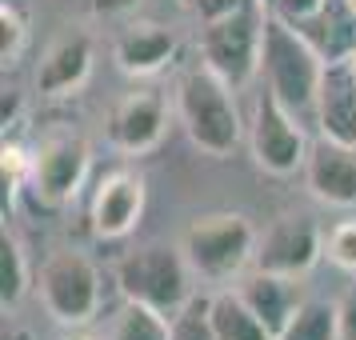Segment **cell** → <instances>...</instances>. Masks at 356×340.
Segmentation results:
<instances>
[{"label": "cell", "instance_id": "obj_1", "mask_svg": "<svg viewBox=\"0 0 356 340\" xmlns=\"http://www.w3.org/2000/svg\"><path fill=\"white\" fill-rule=\"evenodd\" d=\"M260 72H264V88L289 104L300 120H312L321 113V97H324V76L328 65L324 56L312 49L296 24L280 20L268 8L264 13V52H260Z\"/></svg>", "mask_w": 356, "mask_h": 340}, {"label": "cell", "instance_id": "obj_2", "mask_svg": "<svg viewBox=\"0 0 356 340\" xmlns=\"http://www.w3.org/2000/svg\"><path fill=\"white\" fill-rule=\"evenodd\" d=\"M172 104L193 148H200L212 161L232 156V148L241 145V108H236V88L220 72H212L204 60L184 68L177 76Z\"/></svg>", "mask_w": 356, "mask_h": 340}, {"label": "cell", "instance_id": "obj_3", "mask_svg": "<svg viewBox=\"0 0 356 340\" xmlns=\"http://www.w3.org/2000/svg\"><path fill=\"white\" fill-rule=\"evenodd\" d=\"M193 264L180 244H140L116 260V289L124 300L148 305L177 321L193 300Z\"/></svg>", "mask_w": 356, "mask_h": 340}, {"label": "cell", "instance_id": "obj_4", "mask_svg": "<svg viewBox=\"0 0 356 340\" xmlns=\"http://www.w3.org/2000/svg\"><path fill=\"white\" fill-rule=\"evenodd\" d=\"M260 232L244 212H209L184 228V257L200 280H241L257 257Z\"/></svg>", "mask_w": 356, "mask_h": 340}, {"label": "cell", "instance_id": "obj_5", "mask_svg": "<svg viewBox=\"0 0 356 340\" xmlns=\"http://www.w3.org/2000/svg\"><path fill=\"white\" fill-rule=\"evenodd\" d=\"M264 13L268 4L264 0H252L248 8L232 13V17H220V20H209L200 24V60L220 72L236 92L248 88L257 81L260 72V52H264Z\"/></svg>", "mask_w": 356, "mask_h": 340}, {"label": "cell", "instance_id": "obj_6", "mask_svg": "<svg viewBox=\"0 0 356 340\" xmlns=\"http://www.w3.org/2000/svg\"><path fill=\"white\" fill-rule=\"evenodd\" d=\"M36 292L56 324L84 328L100 312V268L81 248H52L36 273Z\"/></svg>", "mask_w": 356, "mask_h": 340}, {"label": "cell", "instance_id": "obj_7", "mask_svg": "<svg viewBox=\"0 0 356 340\" xmlns=\"http://www.w3.org/2000/svg\"><path fill=\"white\" fill-rule=\"evenodd\" d=\"M248 145H252L257 168L268 172V177H296V172H305L308 148H312L305 136V120L292 113L276 92H268V88L252 104Z\"/></svg>", "mask_w": 356, "mask_h": 340}, {"label": "cell", "instance_id": "obj_8", "mask_svg": "<svg viewBox=\"0 0 356 340\" xmlns=\"http://www.w3.org/2000/svg\"><path fill=\"white\" fill-rule=\"evenodd\" d=\"M88 164H92V148H88V140L81 132H72V129L44 132L40 145L33 148L29 193L40 204H49V209H60V204H68L84 188Z\"/></svg>", "mask_w": 356, "mask_h": 340}, {"label": "cell", "instance_id": "obj_9", "mask_svg": "<svg viewBox=\"0 0 356 340\" xmlns=\"http://www.w3.org/2000/svg\"><path fill=\"white\" fill-rule=\"evenodd\" d=\"M321 257H324L321 225L312 216H305V212H292V216H280V220H273V225L260 232L252 268L300 280V276H308L316 268Z\"/></svg>", "mask_w": 356, "mask_h": 340}, {"label": "cell", "instance_id": "obj_10", "mask_svg": "<svg viewBox=\"0 0 356 340\" xmlns=\"http://www.w3.org/2000/svg\"><path fill=\"white\" fill-rule=\"evenodd\" d=\"M108 145L120 156H145L168 132V100L156 88H136L113 104L108 113Z\"/></svg>", "mask_w": 356, "mask_h": 340}, {"label": "cell", "instance_id": "obj_11", "mask_svg": "<svg viewBox=\"0 0 356 340\" xmlns=\"http://www.w3.org/2000/svg\"><path fill=\"white\" fill-rule=\"evenodd\" d=\"M145 177L132 168H116L97 184L92 193V232L100 241H124L136 232L140 216H145Z\"/></svg>", "mask_w": 356, "mask_h": 340}, {"label": "cell", "instance_id": "obj_12", "mask_svg": "<svg viewBox=\"0 0 356 340\" xmlns=\"http://www.w3.org/2000/svg\"><path fill=\"white\" fill-rule=\"evenodd\" d=\"M305 184L328 209H356V148L340 140H316L305 161Z\"/></svg>", "mask_w": 356, "mask_h": 340}, {"label": "cell", "instance_id": "obj_13", "mask_svg": "<svg viewBox=\"0 0 356 340\" xmlns=\"http://www.w3.org/2000/svg\"><path fill=\"white\" fill-rule=\"evenodd\" d=\"M113 60L124 76H156L177 60V33L161 20H132L113 40Z\"/></svg>", "mask_w": 356, "mask_h": 340}, {"label": "cell", "instance_id": "obj_14", "mask_svg": "<svg viewBox=\"0 0 356 340\" xmlns=\"http://www.w3.org/2000/svg\"><path fill=\"white\" fill-rule=\"evenodd\" d=\"M92 76V40L84 33H68L40 56L36 92L40 97H68Z\"/></svg>", "mask_w": 356, "mask_h": 340}, {"label": "cell", "instance_id": "obj_15", "mask_svg": "<svg viewBox=\"0 0 356 340\" xmlns=\"http://www.w3.org/2000/svg\"><path fill=\"white\" fill-rule=\"evenodd\" d=\"M236 292L244 296V305L264 321V328L273 332V340H276V332L289 324L292 308L300 305V284H296L292 276L260 273V268L244 273L241 280H236Z\"/></svg>", "mask_w": 356, "mask_h": 340}, {"label": "cell", "instance_id": "obj_16", "mask_svg": "<svg viewBox=\"0 0 356 340\" xmlns=\"http://www.w3.org/2000/svg\"><path fill=\"white\" fill-rule=\"evenodd\" d=\"M316 120H321L328 140H340V145L356 148V76L344 65L328 68Z\"/></svg>", "mask_w": 356, "mask_h": 340}, {"label": "cell", "instance_id": "obj_17", "mask_svg": "<svg viewBox=\"0 0 356 340\" xmlns=\"http://www.w3.org/2000/svg\"><path fill=\"white\" fill-rule=\"evenodd\" d=\"M209 324H212V337L216 340H273L264 321L244 305L236 284L209 296Z\"/></svg>", "mask_w": 356, "mask_h": 340}, {"label": "cell", "instance_id": "obj_18", "mask_svg": "<svg viewBox=\"0 0 356 340\" xmlns=\"http://www.w3.org/2000/svg\"><path fill=\"white\" fill-rule=\"evenodd\" d=\"M276 340H340V305L328 296H300Z\"/></svg>", "mask_w": 356, "mask_h": 340}, {"label": "cell", "instance_id": "obj_19", "mask_svg": "<svg viewBox=\"0 0 356 340\" xmlns=\"http://www.w3.org/2000/svg\"><path fill=\"white\" fill-rule=\"evenodd\" d=\"M33 289V264H29V252L13 228L4 225L0 232V300L4 308H13L24 300V292Z\"/></svg>", "mask_w": 356, "mask_h": 340}, {"label": "cell", "instance_id": "obj_20", "mask_svg": "<svg viewBox=\"0 0 356 340\" xmlns=\"http://www.w3.org/2000/svg\"><path fill=\"white\" fill-rule=\"evenodd\" d=\"M108 340H172V316L148 305H136V300H124L120 312L113 316Z\"/></svg>", "mask_w": 356, "mask_h": 340}, {"label": "cell", "instance_id": "obj_21", "mask_svg": "<svg viewBox=\"0 0 356 340\" xmlns=\"http://www.w3.org/2000/svg\"><path fill=\"white\" fill-rule=\"evenodd\" d=\"M29 49V17L20 13V4L4 0L0 4V65L13 68Z\"/></svg>", "mask_w": 356, "mask_h": 340}, {"label": "cell", "instance_id": "obj_22", "mask_svg": "<svg viewBox=\"0 0 356 340\" xmlns=\"http://www.w3.org/2000/svg\"><path fill=\"white\" fill-rule=\"evenodd\" d=\"M29 172H33V152L20 145V140H8L4 136V148H0V180H4V196L8 200L29 188Z\"/></svg>", "mask_w": 356, "mask_h": 340}, {"label": "cell", "instance_id": "obj_23", "mask_svg": "<svg viewBox=\"0 0 356 340\" xmlns=\"http://www.w3.org/2000/svg\"><path fill=\"white\" fill-rule=\"evenodd\" d=\"M324 257H328V264H337L340 273L356 276V216L337 220L324 232Z\"/></svg>", "mask_w": 356, "mask_h": 340}, {"label": "cell", "instance_id": "obj_24", "mask_svg": "<svg viewBox=\"0 0 356 340\" xmlns=\"http://www.w3.org/2000/svg\"><path fill=\"white\" fill-rule=\"evenodd\" d=\"M172 340H216L209 324V296H193L172 321Z\"/></svg>", "mask_w": 356, "mask_h": 340}, {"label": "cell", "instance_id": "obj_25", "mask_svg": "<svg viewBox=\"0 0 356 340\" xmlns=\"http://www.w3.org/2000/svg\"><path fill=\"white\" fill-rule=\"evenodd\" d=\"M268 8H273L280 20H289V24L300 29V24H308V20L321 17L324 8H328V0H273Z\"/></svg>", "mask_w": 356, "mask_h": 340}, {"label": "cell", "instance_id": "obj_26", "mask_svg": "<svg viewBox=\"0 0 356 340\" xmlns=\"http://www.w3.org/2000/svg\"><path fill=\"white\" fill-rule=\"evenodd\" d=\"M188 4H193V13L200 17V24H209V20L232 17V13H241V8H248L252 0H188Z\"/></svg>", "mask_w": 356, "mask_h": 340}, {"label": "cell", "instance_id": "obj_27", "mask_svg": "<svg viewBox=\"0 0 356 340\" xmlns=\"http://www.w3.org/2000/svg\"><path fill=\"white\" fill-rule=\"evenodd\" d=\"M340 340H356V276L353 284L340 292Z\"/></svg>", "mask_w": 356, "mask_h": 340}, {"label": "cell", "instance_id": "obj_28", "mask_svg": "<svg viewBox=\"0 0 356 340\" xmlns=\"http://www.w3.org/2000/svg\"><path fill=\"white\" fill-rule=\"evenodd\" d=\"M136 4H140V0H92V13H97V17H120V13H129Z\"/></svg>", "mask_w": 356, "mask_h": 340}, {"label": "cell", "instance_id": "obj_29", "mask_svg": "<svg viewBox=\"0 0 356 340\" xmlns=\"http://www.w3.org/2000/svg\"><path fill=\"white\" fill-rule=\"evenodd\" d=\"M0 113H4V132H8L13 124H17V116H20V97H17V88H4V108H0Z\"/></svg>", "mask_w": 356, "mask_h": 340}, {"label": "cell", "instance_id": "obj_30", "mask_svg": "<svg viewBox=\"0 0 356 340\" xmlns=\"http://www.w3.org/2000/svg\"><path fill=\"white\" fill-rule=\"evenodd\" d=\"M340 65H344V68H348V72H353V76H356V49L348 52V56H344V60H340Z\"/></svg>", "mask_w": 356, "mask_h": 340}, {"label": "cell", "instance_id": "obj_31", "mask_svg": "<svg viewBox=\"0 0 356 340\" xmlns=\"http://www.w3.org/2000/svg\"><path fill=\"white\" fill-rule=\"evenodd\" d=\"M344 8H348V13L356 17V0H344Z\"/></svg>", "mask_w": 356, "mask_h": 340}, {"label": "cell", "instance_id": "obj_32", "mask_svg": "<svg viewBox=\"0 0 356 340\" xmlns=\"http://www.w3.org/2000/svg\"><path fill=\"white\" fill-rule=\"evenodd\" d=\"M65 340H84V337H65Z\"/></svg>", "mask_w": 356, "mask_h": 340}, {"label": "cell", "instance_id": "obj_33", "mask_svg": "<svg viewBox=\"0 0 356 340\" xmlns=\"http://www.w3.org/2000/svg\"><path fill=\"white\" fill-rule=\"evenodd\" d=\"M264 4H273V0H264Z\"/></svg>", "mask_w": 356, "mask_h": 340}]
</instances>
